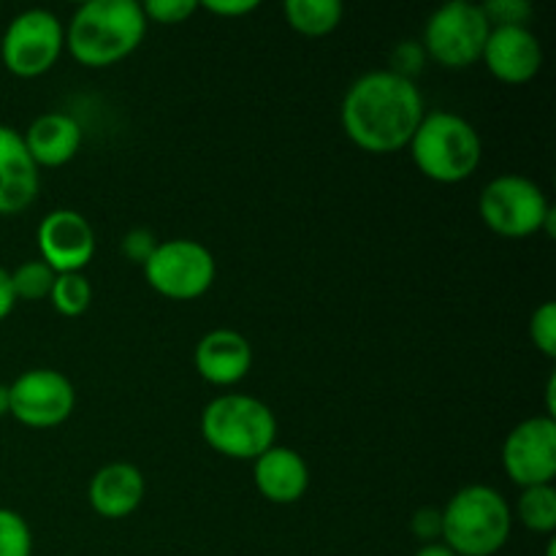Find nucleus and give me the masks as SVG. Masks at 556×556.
<instances>
[{
  "mask_svg": "<svg viewBox=\"0 0 556 556\" xmlns=\"http://www.w3.org/2000/svg\"><path fill=\"white\" fill-rule=\"evenodd\" d=\"M195 372L212 386H237L253 369V345L233 329H212L199 340L193 353Z\"/></svg>",
  "mask_w": 556,
  "mask_h": 556,
  "instance_id": "obj_15",
  "label": "nucleus"
},
{
  "mask_svg": "<svg viewBox=\"0 0 556 556\" xmlns=\"http://www.w3.org/2000/svg\"><path fill=\"white\" fill-rule=\"evenodd\" d=\"M253 481L266 503L293 505L307 494L309 467L299 451L271 445L253 462Z\"/></svg>",
  "mask_w": 556,
  "mask_h": 556,
  "instance_id": "obj_16",
  "label": "nucleus"
},
{
  "mask_svg": "<svg viewBox=\"0 0 556 556\" xmlns=\"http://www.w3.org/2000/svg\"><path fill=\"white\" fill-rule=\"evenodd\" d=\"M201 438L220 456L255 462L277 445V418L261 400L248 394H223L201 413Z\"/></svg>",
  "mask_w": 556,
  "mask_h": 556,
  "instance_id": "obj_5",
  "label": "nucleus"
},
{
  "mask_svg": "<svg viewBox=\"0 0 556 556\" xmlns=\"http://www.w3.org/2000/svg\"><path fill=\"white\" fill-rule=\"evenodd\" d=\"M492 27L527 25L532 16V5L527 0H489L481 5Z\"/></svg>",
  "mask_w": 556,
  "mask_h": 556,
  "instance_id": "obj_26",
  "label": "nucleus"
},
{
  "mask_svg": "<svg viewBox=\"0 0 556 556\" xmlns=\"http://www.w3.org/2000/svg\"><path fill=\"white\" fill-rule=\"evenodd\" d=\"M0 556H33L30 525L11 508H0Z\"/></svg>",
  "mask_w": 556,
  "mask_h": 556,
  "instance_id": "obj_23",
  "label": "nucleus"
},
{
  "mask_svg": "<svg viewBox=\"0 0 556 556\" xmlns=\"http://www.w3.org/2000/svg\"><path fill=\"white\" fill-rule=\"evenodd\" d=\"M41 174L20 130L0 125V217L20 215L36 201Z\"/></svg>",
  "mask_w": 556,
  "mask_h": 556,
  "instance_id": "obj_14",
  "label": "nucleus"
},
{
  "mask_svg": "<svg viewBox=\"0 0 556 556\" xmlns=\"http://www.w3.org/2000/svg\"><path fill=\"white\" fill-rule=\"evenodd\" d=\"M478 212L489 231L503 239H527L538 233L554 237L556 212L541 185L521 174H500L478 199Z\"/></svg>",
  "mask_w": 556,
  "mask_h": 556,
  "instance_id": "obj_6",
  "label": "nucleus"
},
{
  "mask_svg": "<svg viewBox=\"0 0 556 556\" xmlns=\"http://www.w3.org/2000/svg\"><path fill=\"white\" fill-rule=\"evenodd\" d=\"M424 60H427V52H424L421 41H402L396 43L394 54H391V68L394 74L405 76V79L413 81V76L421 71Z\"/></svg>",
  "mask_w": 556,
  "mask_h": 556,
  "instance_id": "obj_27",
  "label": "nucleus"
},
{
  "mask_svg": "<svg viewBox=\"0 0 556 556\" xmlns=\"http://www.w3.org/2000/svg\"><path fill=\"white\" fill-rule=\"evenodd\" d=\"M147 494L144 476L139 467L128 465V462H112V465L101 467L92 476L90 486H87V500L90 508L96 510L101 519L117 521L134 514L141 505Z\"/></svg>",
  "mask_w": 556,
  "mask_h": 556,
  "instance_id": "obj_17",
  "label": "nucleus"
},
{
  "mask_svg": "<svg viewBox=\"0 0 556 556\" xmlns=\"http://www.w3.org/2000/svg\"><path fill=\"white\" fill-rule=\"evenodd\" d=\"M440 541L456 556H494L503 552L514 530L508 500L492 486L472 483L459 489L443 510Z\"/></svg>",
  "mask_w": 556,
  "mask_h": 556,
  "instance_id": "obj_3",
  "label": "nucleus"
},
{
  "mask_svg": "<svg viewBox=\"0 0 556 556\" xmlns=\"http://www.w3.org/2000/svg\"><path fill=\"white\" fill-rule=\"evenodd\" d=\"M481 63L503 85H527L543 68L541 38L527 25L492 27Z\"/></svg>",
  "mask_w": 556,
  "mask_h": 556,
  "instance_id": "obj_13",
  "label": "nucleus"
},
{
  "mask_svg": "<svg viewBox=\"0 0 556 556\" xmlns=\"http://www.w3.org/2000/svg\"><path fill=\"white\" fill-rule=\"evenodd\" d=\"M424 114L427 109L416 81L389 68L358 76L348 87L340 109L348 139L369 155L405 150Z\"/></svg>",
  "mask_w": 556,
  "mask_h": 556,
  "instance_id": "obj_1",
  "label": "nucleus"
},
{
  "mask_svg": "<svg viewBox=\"0 0 556 556\" xmlns=\"http://www.w3.org/2000/svg\"><path fill=\"white\" fill-rule=\"evenodd\" d=\"M54 313L63 318H79L90 309L92 304V286L85 277V271H71V275L54 277L52 293H49Z\"/></svg>",
  "mask_w": 556,
  "mask_h": 556,
  "instance_id": "obj_21",
  "label": "nucleus"
},
{
  "mask_svg": "<svg viewBox=\"0 0 556 556\" xmlns=\"http://www.w3.org/2000/svg\"><path fill=\"white\" fill-rule=\"evenodd\" d=\"M36 242L41 261L54 275L85 271L96 255V231L76 210H54L43 215L36 228Z\"/></svg>",
  "mask_w": 556,
  "mask_h": 556,
  "instance_id": "obj_12",
  "label": "nucleus"
},
{
  "mask_svg": "<svg viewBox=\"0 0 556 556\" xmlns=\"http://www.w3.org/2000/svg\"><path fill=\"white\" fill-rule=\"evenodd\" d=\"M9 407H11V400H9V386L0 383V418L9 416Z\"/></svg>",
  "mask_w": 556,
  "mask_h": 556,
  "instance_id": "obj_33",
  "label": "nucleus"
},
{
  "mask_svg": "<svg viewBox=\"0 0 556 556\" xmlns=\"http://www.w3.org/2000/svg\"><path fill=\"white\" fill-rule=\"evenodd\" d=\"M516 516H519V521L530 532H538V535H554L556 530L554 483H548V486L521 489L519 505H516Z\"/></svg>",
  "mask_w": 556,
  "mask_h": 556,
  "instance_id": "obj_20",
  "label": "nucleus"
},
{
  "mask_svg": "<svg viewBox=\"0 0 556 556\" xmlns=\"http://www.w3.org/2000/svg\"><path fill=\"white\" fill-rule=\"evenodd\" d=\"M155 248H157V239L150 228H134V231L125 233L123 244H119L125 258L134 261V264L139 266H144L147 261H150V255L155 253Z\"/></svg>",
  "mask_w": 556,
  "mask_h": 556,
  "instance_id": "obj_28",
  "label": "nucleus"
},
{
  "mask_svg": "<svg viewBox=\"0 0 556 556\" xmlns=\"http://www.w3.org/2000/svg\"><path fill=\"white\" fill-rule=\"evenodd\" d=\"M9 416L22 427L54 429L71 418L76 407V391L63 372L49 367L27 369L9 386Z\"/></svg>",
  "mask_w": 556,
  "mask_h": 556,
  "instance_id": "obj_10",
  "label": "nucleus"
},
{
  "mask_svg": "<svg viewBox=\"0 0 556 556\" xmlns=\"http://www.w3.org/2000/svg\"><path fill=\"white\" fill-rule=\"evenodd\" d=\"M489 33L492 25L481 5L451 0L427 20L421 47L427 58L443 68L465 71L481 60Z\"/></svg>",
  "mask_w": 556,
  "mask_h": 556,
  "instance_id": "obj_7",
  "label": "nucleus"
},
{
  "mask_svg": "<svg viewBox=\"0 0 556 556\" xmlns=\"http://www.w3.org/2000/svg\"><path fill=\"white\" fill-rule=\"evenodd\" d=\"M554 546H556V543L548 541V552H546V556H554Z\"/></svg>",
  "mask_w": 556,
  "mask_h": 556,
  "instance_id": "obj_34",
  "label": "nucleus"
},
{
  "mask_svg": "<svg viewBox=\"0 0 556 556\" xmlns=\"http://www.w3.org/2000/svg\"><path fill=\"white\" fill-rule=\"evenodd\" d=\"M22 141L38 168H60L74 161L79 152L81 125L65 112H47L27 125Z\"/></svg>",
  "mask_w": 556,
  "mask_h": 556,
  "instance_id": "obj_18",
  "label": "nucleus"
},
{
  "mask_svg": "<svg viewBox=\"0 0 556 556\" xmlns=\"http://www.w3.org/2000/svg\"><path fill=\"white\" fill-rule=\"evenodd\" d=\"M147 22L157 25H182L199 11V0H147L141 3Z\"/></svg>",
  "mask_w": 556,
  "mask_h": 556,
  "instance_id": "obj_25",
  "label": "nucleus"
},
{
  "mask_svg": "<svg viewBox=\"0 0 556 556\" xmlns=\"http://www.w3.org/2000/svg\"><path fill=\"white\" fill-rule=\"evenodd\" d=\"M65 49V27L52 11L27 9L9 22L0 38V60L20 79H38L58 65Z\"/></svg>",
  "mask_w": 556,
  "mask_h": 556,
  "instance_id": "obj_9",
  "label": "nucleus"
},
{
  "mask_svg": "<svg viewBox=\"0 0 556 556\" xmlns=\"http://www.w3.org/2000/svg\"><path fill=\"white\" fill-rule=\"evenodd\" d=\"M282 14H286L288 27L299 36L320 38L340 27L345 9L340 0H288L282 5Z\"/></svg>",
  "mask_w": 556,
  "mask_h": 556,
  "instance_id": "obj_19",
  "label": "nucleus"
},
{
  "mask_svg": "<svg viewBox=\"0 0 556 556\" xmlns=\"http://www.w3.org/2000/svg\"><path fill=\"white\" fill-rule=\"evenodd\" d=\"M410 530L421 543H438L443 538V514L438 508L416 510V516L410 521Z\"/></svg>",
  "mask_w": 556,
  "mask_h": 556,
  "instance_id": "obj_29",
  "label": "nucleus"
},
{
  "mask_svg": "<svg viewBox=\"0 0 556 556\" xmlns=\"http://www.w3.org/2000/svg\"><path fill=\"white\" fill-rule=\"evenodd\" d=\"M418 172L440 185H459L478 172L483 157L476 125L454 112H427L410 139Z\"/></svg>",
  "mask_w": 556,
  "mask_h": 556,
  "instance_id": "obj_4",
  "label": "nucleus"
},
{
  "mask_svg": "<svg viewBox=\"0 0 556 556\" xmlns=\"http://www.w3.org/2000/svg\"><path fill=\"white\" fill-rule=\"evenodd\" d=\"M54 277L58 275H54L41 258L20 264L14 271H11V288H14L16 302H20V299H25V302L49 299V293H52V286H54Z\"/></svg>",
  "mask_w": 556,
  "mask_h": 556,
  "instance_id": "obj_22",
  "label": "nucleus"
},
{
  "mask_svg": "<svg viewBox=\"0 0 556 556\" xmlns=\"http://www.w3.org/2000/svg\"><path fill=\"white\" fill-rule=\"evenodd\" d=\"M16 307V296H14V288H11V271L0 266V324L14 313Z\"/></svg>",
  "mask_w": 556,
  "mask_h": 556,
  "instance_id": "obj_31",
  "label": "nucleus"
},
{
  "mask_svg": "<svg viewBox=\"0 0 556 556\" xmlns=\"http://www.w3.org/2000/svg\"><path fill=\"white\" fill-rule=\"evenodd\" d=\"M413 556H456V554L451 552L443 541H438V543H424V546Z\"/></svg>",
  "mask_w": 556,
  "mask_h": 556,
  "instance_id": "obj_32",
  "label": "nucleus"
},
{
  "mask_svg": "<svg viewBox=\"0 0 556 556\" xmlns=\"http://www.w3.org/2000/svg\"><path fill=\"white\" fill-rule=\"evenodd\" d=\"M199 9L210 11L215 16H228V20H237V16L253 14L258 9L255 0H206V3H199Z\"/></svg>",
  "mask_w": 556,
  "mask_h": 556,
  "instance_id": "obj_30",
  "label": "nucleus"
},
{
  "mask_svg": "<svg viewBox=\"0 0 556 556\" xmlns=\"http://www.w3.org/2000/svg\"><path fill=\"white\" fill-rule=\"evenodd\" d=\"M530 340L546 358H556V304L543 302L530 318Z\"/></svg>",
  "mask_w": 556,
  "mask_h": 556,
  "instance_id": "obj_24",
  "label": "nucleus"
},
{
  "mask_svg": "<svg viewBox=\"0 0 556 556\" xmlns=\"http://www.w3.org/2000/svg\"><path fill=\"white\" fill-rule=\"evenodd\" d=\"M147 16L136 0H90L65 27V49L85 68H109L141 47Z\"/></svg>",
  "mask_w": 556,
  "mask_h": 556,
  "instance_id": "obj_2",
  "label": "nucleus"
},
{
  "mask_svg": "<svg viewBox=\"0 0 556 556\" xmlns=\"http://www.w3.org/2000/svg\"><path fill=\"white\" fill-rule=\"evenodd\" d=\"M503 470L516 486H548L556 478V421L535 416L510 429L503 443Z\"/></svg>",
  "mask_w": 556,
  "mask_h": 556,
  "instance_id": "obj_11",
  "label": "nucleus"
},
{
  "mask_svg": "<svg viewBox=\"0 0 556 556\" xmlns=\"http://www.w3.org/2000/svg\"><path fill=\"white\" fill-rule=\"evenodd\" d=\"M144 277L150 288L172 302H193L215 286L217 264L206 244L195 239H166L157 242L155 253L144 266Z\"/></svg>",
  "mask_w": 556,
  "mask_h": 556,
  "instance_id": "obj_8",
  "label": "nucleus"
}]
</instances>
